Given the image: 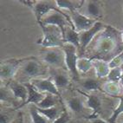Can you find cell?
I'll list each match as a JSON object with an SVG mask.
<instances>
[{"instance_id":"6da1fadb","label":"cell","mask_w":123,"mask_h":123,"mask_svg":"<svg viewBox=\"0 0 123 123\" xmlns=\"http://www.w3.org/2000/svg\"><path fill=\"white\" fill-rule=\"evenodd\" d=\"M116 47H118V36L116 31H110L108 28L98 37L97 46L95 48L97 51L96 55L100 57L99 59L103 60V57L108 56V53L112 54L114 50L116 51Z\"/></svg>"},{"instance_id":"7a4b0ae2","label":"cell","mask_w":123,"mask_h":123,"mask_svg":"<svg viewBox=\"0 0 123 123\" xmlns=\"http://www.w3.org/2000/svg\"><path fill=\"white\" fill-rule=\"evenodd\" d=\"M41 27L43 31V39L41 42H38V43L45 48H56L62 46L63 39L60 38L59 37V32L62 33L60 29H56L55 27H47L43 25H41Z\"/></svg>"},{"instance_id":"3957f363","label":"cell","mask_w":123,"mask_h":123,"mask_svg":"<svg viewBox=\"0 0 123 123\" xmlns=\"http://www.w3.org/2000/svg\"><path fill=\"white\" fill-rule=\"evenodd\" d=\"M68 23L72 24L70 23V21L68 18H66V16L64 15L63 13L57 11H55L54 13L48 14V16L45 17L41 22H39V24L41 25H43V26H47V25L57 26L58 29L61 30L62 36V38H63L64 34H65V29H66V27L68 26Z\"/></svg>"},{"instance_id":"277c9868","label":"cell","mask_w":123,"mask_h":123,"mask_svg":"<svg viewBox=\"0 0 123 123\" xmlns=\"http://www.w3.org/2000/svg\"><path fill=\"white\" fill-rule=\"evenodd\" d=\"M76 47L72 44H68L66 46H63L62 49L65 54V65L67 66L75 81H78L79 79L78 70L76 68Z\"/></svg>"},{"instance_id":"5b68a950","label":"cell","mask_w":123,"mask_h":123,"mask_svg":"<svg viewBox=\"0 0 123 123\" xmlns=\"http://www.w3.org/2000/svg\"><path fill=\"white\" fill-rule=\"evenodd\" d=\"M43 60L51 66L62 68L65 64V54L63 50L55 48L49 49L43 54Z\"/></svg>"},{"instance_id":"8992f818","label":"cell","mask_w":123,"mask_h":123,"mask_svg":"<svg viewBox=\"0 0 123 123\" xmlns=\"http://www.w3.org/2000/svg\"><path fill=\"white\" fill-rule=\"evenodd\" d=\"M105 29V25L101 22H96V24L94 25L91 29L86 31H82L79 33V39H80V50L82 53L85 49L87 48L88 44L91 43L95 35L101 32Z\"/></svg>"},{"instance_id":"52a82bcc","label":"cell","mask_w":123,"mask_h":123,"mask_svg":"<svg viewBox=\"0 0 123 123\" xmlns=\"http://www.w3.org/2000/svg\"><path fill=\"white\" fill-rule=\"evenodd\" d=\"M71 18H72V24H74V29L78 33L88 31L92 28L96 24V22H98L96 20L87 18L86 16L82 15L77 11L72 12Z\"/></svg>"},{"instance_id":"ba28073f","label":"cell","mask_w":123,"mask_h":123,"mask_svg":"<svg viewBox=\"0 0 123 123\" xmlns=\"http://www.w3.org/2000/svg\"><path fill=\"white\" fill-rule=\"evenodd\" d=\"M31 84L36 89L40 92H47L48 94H52L56 96L60 95L58 88L55 85L51 77L48 79H32Z\"/></svg>"},{"instance_id":"9c48e42d","label":"cell","mask_w":123,"mask_h":123,"mask_svg":"<svg viewBox=\"0 0 123 123\" xmlns=\"http://www.w3.org/2000/svg\"><path fill=\"white\" fill-rule=\"evenodd\" d=\"M42 69L43 67L37 60H29L22 67L21 72L24 76L36 79V78L44 75Z\"/></svg>"},{"instance_id":"30bf717a","label":"cell","mask_w":123,"mask_h":123,"mask_svg":"<svg viewBox=\"0 0 123 123\" xmlns=\"http://www.w3.org/2000/svg\"><path fill=\"white\" fill-rule=\"evenodd\" d=\"M86 5H84L83 13L82 15L86 16L87 18L91 19L96 20L102 16V9L101 5L99 1H86Z\"/></svg>"},{"instance_id":"8fae6325","label":"cell","mask_w":123,"mask_h":123,"mask_svg":"<svg viewBox=\"0 0 123 123\" xmlns=\"http://www.w3.org/2000/svg\"><path fill=\"white\" fill-rule=\"evenodd\" d=\"M51 79L54 81V83L56 86L57 88H63L68 86L70 81H69V76L64 70L62 69H55V68H51L50 69Z\"/></svg>"},{"instance_id":"7c38bea8","label":"cell","mask_w":123,"mask_h":123,"mask_svg":"<svg viewBox=\"0 0 123 123\" xmlns=\"http://www.w3.org/2000/svg\"><path fill=\"white\" fill-rule=\"evenodd\" d=\"M10 88L13 94V96L17 99L21 100L23 101V103H24L26 100L28 99L29 91L25 84H21L16 82V81H12L10 83Z\"/></svg>"},{"instance_id":"4fadbf2b","label":"cell","mask_w":123,"mask_h":123,"mask_svg":"<svg viewBox=\"0 0 123 123\" xmlns=\"http://www.w3.org/2000/svg\"><path fill=\"white\" fill-rule=\"evenodd\" d=\"M92 64L94 68H95L97 78L101 79V78L108 77L110 69H111L109 64H108V62H107L106 60L95 59L92 60Z\"/></svg>"},{"instance_id":"5bb4252c","label":"cell","mask_w":123,"mask_h":123,"mask_svg":"<svg viewBox=\"0 0 123 123\" xmlns=\"http://www.w3.org/2000/svg\"><path fill=\"white\" fill-rule=\"evenodd\" d=\"M25 86L27 87L28 91H29L28 99L26 100V101H25L24 103H23L22 105H21V107L24 105H27V104H30V103L37 105V104H39L40 102L44 99L45 95H44L43 93L39 92L38 90L36 89L31 83H25Z\"/></svg>"},{"instance_id":"9a60e30c","label":"cell","mask_w":123,"mask_h":123,"mask_svg":"<svg viewBox=\"0 0 123 123\" xmlns=\"http://www.w3.org/2000/svg\"><path fill=\"white\" fill-rule=\"evenodd\" d=\"M33 9L38 22H41V18H42L43 16L49 13V11H51V10H55V11H57L55 5H53L51 2H48V1H40V2L37 3L34 5Z\"/></svg>"},{"instance_id":"2e32d148","label":"cell","mask_w":123,"mask_h":123,"mask_svg":"<svg viewBox=\"0 0 123 123\" xmlns=\"http://www.w3.org/2000/svg\"><path fill=\"white\" fill-rule=\"evenodd\" d=\"M21 61L18 62H6L5 64L1 65V70H0V75L1 79H10L13 77L17 71V67Z\"/></svg>"},{"instance_id":"e0dca14e","label":"cell","mask_w":123,"mask_h":123,"mask_svg":"<svg viewBox=\"0 0 123 123\" xmlns=\"http://www.w3.org/2000/svg\"><path fill=\"white\" fill-rule=\"evenodd\" d=\"M84 95L87 96V106L93 111L92 115L89 117V119L94 118L101 110V100L98 95L94 94H90V95L84 94Z\"/></svg>"},{"instance_id":"ac0fdd59","label":"cell","mask_w":123,"mask_h":123,"mask_svg":"<svg viewBox=\"0 0 123 123\" xmlns=\"http://www.w3.org/2000/svg\"><path fill=\"white\" fill-rule=\"evenodd\" d=\"M63 42H67L69 44H72L76 48H80V39L79 33L75 31L73 26H68L65 29V34L63 37Z\"/></svg>"},{"instance_id":"d6986e66","label":"cell","mask_w":123,"mask_h":123,"mask_svg":"<svg viewBox=\"0 0 123 123\" xmlns=\"http://www.w3.org/2000/svg\"><path fill=\"white\" fill-rule=\"evenodd\" d=\"M80 84L86 91H97L101 89V82L99 78L88 77L85 79L80 80Z\"/></svg>"},{"instance_id":"ffe728a7","label":"cell","mask_w":123,"mask_h":123,"mask_svg":"<svg viewBox=\"0 0 123 123\" xmlns=\"http://www.w3.org/2000/svg\"><path fill=\"white\" fill-rule=\"evenodd\" d=\"M67 105H68V108L72 112L76 113V114L82 112L84 109L83 101L79 96L71 97L70 99H68L67 101Z\"/></svg>"},{"instance_id":"44dd1931","label":"cell","mask_w":123,"mask_h":123,"mask_svg":"<svg viewBox=\"0 0 123 123\" xmlns=\"http://www.w3.org/2000/svg\"><path fill=\"white\" fill-rule=\"evenodd\" d=\"M103 90L108 95L112 96L117 97L121 93V86L119 82H114V81H107L102 85Z\"/></svg>"},{"instance_id":"7402d4cb","label":"cell","mask_w":123,"mask_h":123,"mask_svg":"<svg viewBox=\"0 0 123 123\" xmlns=\"http://www.w3.org/2000/svg\"><path fill=\"white\" fill-rule=\"evenodd\" d=\"M30 113H31L33 123H50L49 120L44 117L42 114H40L37 110V107L35 104H31L30 108Z\"/></svg>"},{"instance_id":"603a6c76","label":"cell","mask_w":123,"mask_h":123,"mask_svg":"<svg viewBox=\"0 0 123 123\" xmlns=\"http://www.w3.org/2000/svg\"><path fill=\"white\" fill-rule=\"evenodd\" d=\"M57 103V98L56 95H54L52 94H46L44 99L39 104L37 105V108H50L53 107H55V104Z\"/></svg>"},{"instance_id":"cb8c5ba5","label":"cell","mask_w":123,"mask_h":123,"mask_svg":"<svg viewBox=\"0 0 123 123\" xmlns=\"http://www.w3.org/2000/svg\"><path fill=\"white\" fill-rule=\"evenodd\" d=\"M37 110L39 111L40 114H42L44 117H46L49 121H54L55 119H57L59 117V115H58L59 111H58V108H57L56 107H53V108H46V109L37 108Z\"/></svg>"},{"instance_id":"d4e9b609","label":"cell","mask_w":123,"mask_h":123,"mask_svg":"<svg viewBox=\"0 0 123 123\" xmlns=\"http://www.w3.org/2000/svg\"><path fill=\"white\" fill-rule=\"evenodd\" d=\"M119 99V104L117 108L114 110L112 115L108 118V123H117V119L120 116V114H123V95L117 96Z\"/></svg>"},{"instance_id":"484cf974","label":"cell","mask_w":123,"mask_h":123,"mask_svg":"<svg viewBox=\"0 0 123 123\" xmlns=\"http://www.w3.org/2000/svg\"><path fill=\"white\" fill-rule=\"evenodd\" d=\"M93 67L92 60L88 58H80L77 59L76 68L77 70L81 71V73H87L90 70V68Z\"/></svg>"},{"instance_id":"4316f807","label":"cell","mask_w":123,"mask_h":123,"mask_svg":"<svg viewBox=\"0 0 123 123\" xmlns=\"http://www.w3.org/2000/svg\"><path fill=\"white\" fill-rule=\"evenodd\" d=\"M55 3L57 4L56 5L58 7L62 9H68L71 12L75 11L77 8H80L81 6V5H75V2L69 1V0H56Z\"/></svg>"},{"instance_id":"83f0119b","label":"cell","mask_w":123,"mask_h":123,"mask_svg":"<svg viewBox=\"0 0 123 123\" xmlns=\"http://www.w3.org/2000/svg\"><path fill=\"white\" fill-rule=\"evenodd\" d=\"M121 75H122V69L121 68H115L110 69V72L108 74L107 79L108 81H114V82H119L121 81Z\"/></svg>"},{"instance_id":"f1b7e54d","label":"cell","mask_w":123,"mask_h":123,"mask_svg":"<svg viewBox=\"0 0 123 123\" xmlns=\"http://www.w3.org/2000/svg\"><path fill=\"white\" fill-rule=\"evenodd\" d=\"M110 68H121L123 65V50L120 52L118 55H116L114 57L108 62Z\"/></svg>"},{"instance_id":"f546056e","label":"cell","mask_w":123,"mask_h":123,"mask_svg":"<svg viewBox=\"0 0 123 123\" xmlns=\"http://www.w3.org/2000/svg\"><path fill=\"white\" fill-rule=\"evenodd\" d=\"M11 95H13L12 92L11 91H9L7 90L6 88H4L2 87L1 88V92H0V99H1V101L4 102V101H11Z\"/></svg>"},{"instance_id":"4dcf8cb0","label":"cell","mask_w":123,"mask_h":123,"mask_svg":"<svg viewBox=\"0 0 123 123\" xmlns=\"http://www.w3.org/2000/svg\"><path fill=\"white\" fill-rule=\"evenodd\" d=\"M68 121H69V115L66 110H64V112L58 118L55 119V121H53V123H68Z\"/></svg>"},{"instance_id":"1f68e13d","label":"cell","mask_w":123,"mask_h":123,"mask_svg":"<svg viewBox=\"0 0 123 123\" xmlns=\"http://www.w3.org/2000/svg\"><path fill=\"white\" fill-rule=\"evenodd\" d=\"M11 114L9 113H3V111H1L0 114V123H11V118L10 116Z\"/></svg>"},{"instance_id":"d6a6232c","label":"cell","mask_w":123,"mask_h":123,"mask_svg":"<svg viewBox=\"0 0 123 123\" xmlns=\"http://www.w3.org/2000/svg\"><path fill=\"white\" fill-rule=\"evenodd\" d=\"M91 123H108V121H105L103 119L98 118V117H94V118L90 119Z\"/></svg>"},{"instance_id":"836d02e7","label":"cell","mask_w":123,"mask_h":123,"mask_svg":"<svg viewBox=\"0 0 123 123\" xmlns=\"http://www.w3.org/2000/svg\"><path fill=\"white\" fill-rule=\"evenodd\" d=\"M121 69H122V75H121V81H120V84L123 86V65L121 66Z\"/></svg>"},{"instance_id":"e575fe53","label":"cell","mask_w":123,"mask_h":123,"mask_svg":"<svg viewBox=\"0 0 123 123\" xmlns=\"http://www.w3.org/2000/svg\"><path fill=\"white\" fill-rule=\"evenodd\" d=\"M19 123H23V116H22V114H20V119H19Z\"/></svg>"},{"instance_id":"d590c367","label":"cell","mask_w":123,"mask_h":123,"mask_svg":"<svg viewBox=\"0 0 123 123\" xmlns=\"http://www.w3.org/2000/svg\"><path fill=\"white\" fill-rule=\"evenodd\" d=\"M121 41H122V43H123V32L121 33Z\"/></svg>"},{"instance_id":"8d00e7d4","label":"cell","mask_w":123,"mask_h":123,"mask_svg":"<svg viewBox=\"0 0 123 123\" xmlns=\"http://www.w3.org/2000/svg\"><path fill=\"white\" fill-rule=\"evenodd\" d=\"M122 123H123V119H122Z\"/></svg>"}]
</instances>
